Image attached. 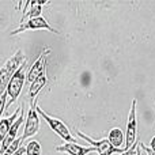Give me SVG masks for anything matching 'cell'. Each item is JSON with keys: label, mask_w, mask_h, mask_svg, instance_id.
Returning a JSON list of instances; mask_svg holds the SVG:
<instances>
[{"label": "cell", "mask_w": 155, "mask_h": 155, "mask_svg": "<svg viewBox=\"0 0 155 155\" xmlns=\"http://www.w3.org/2000/svg\"><path fill=\"white\" fill-rule=\"evenodd\" d=\"M22 142H23V140H22V136H21V137H16V139L14 140V142L7 147V150L3 153V155H12V154L15 153V151L22 146Z\"/></svg>", "instance_id": "16"}, {"label": "cell", "mask_w": 155, "mask_h": 155, "mask_svg": "<svg viewBox=\"0 0 155 155\" xmlns=\"http://www.w3.org/2000/svg\"><path fill=\"white\" fill-rule=\"evenodd\" d=\"M46 83H48V75H46V74L41 75L40 78H37L33 83H30L29 91H27V95H26V98H27V101L30 102V105H31L33 102L37 101L38 94H40L41 90L46 86Z\"/></svg>", "instance_id": "12"}, {"label": "cell", "mask_w": 155, "mask_h": 155, "mask_svg": "<svg viewBox=\"0 0 155 155\" xmlns=\"http://www.w3.org/2000/svg\"><path fill=\"white\" fill-rule=\"evenodd\" d=\"M135 155H143V151H142V148H140V146L137 144V148H136V154Z\"/></svg>", "instance_id": "21"}, {"label": "cell", "mask_w": 155, "mask_h": 155, "mask_svg": "<svg viewBox=\"0 0 155 155\" xmlns=\"http://www.w3.org/2000/svg\"><path fill=\"white\" fill-rule=\"evenodd\" d=\"M25 148H26V155H42V147L38 140H30Z\"/></svg>", "instance_id": "15"}, {"label": "cell", "mask_w": 155, "mask_h": 155, "mask_svg": "<svg viewBox=\"0 0 155 155\" xmlns=\"http://www.w3.org/2000/svg\"><path fill=\"white\" fill-rule=\"evenodd\" d=\"M74 131H75V134L79 137H82V139H84L86 142L90 143L91 147H94V150H95V153H98V155H117V154L127 153L124 148L113 147V146L109 143V140L105 139V137L104 139H99V140H94V139H91L90 136H87L86 134H83L82 131H79V129L75 128Z\"/></svg>", "instance_id": "4"}, {"label": "cell", "mask_w": 155, "mask_h": 155, "mask_svg": "<svg viewBox=\"0 0 155 155\" xmlns=\"http://www.w3.org/2000/svg\"><path fill=\"white\" fill-rule=\"evenodd\" d=\"M143 155H147V154H146V153H143Z\"/></svg>", "instance_id": "22"}, {"label": "cell", "mask_w": 155, "mask_h": 155, "mask_svg": "<svg viewBox=\"0 0 155 155\" xmlns=\"http://www.w3.org/2000/svg\"><path fill=\"white\" fill-rule=\"evenodd\" d=\"M49 3L48 0H40V2H26L25 3V10L22 11V18L19 25L26 22L27 19L31 18H37V16H41V11H42V5Z\"/></svg>", "instance_id": "9"}, {"label": "cell", "mask_w": 155, "mask_h": 155, "mask_svg": "<svg viewBox=\"0 0 155 155\" xmlns=\"http://www.w3.org/2000/svg\"><path fill=\"white\" fill-rule=\"evenodd\" d=\"M22 107L23 106H19L18 109H16V112H14L10 117H5V118L0 120V144H2V142L4 140V137L7 136V134L10 132L12 124L15 123L16 118L19 117V114H21V112H22Z\"/></svg>", "instance_id": "13"}, {"label": "cell", "mask_w": 155, "mask_h": 155, "mask_svg": "<svg viewBox=\"0 0 155 155\" xmlns=\"http://www.w3.org/2000/svg\"><path fill=\"white\" fill-rule=\"evenodd\" d=\"M35 110H37V113L40 114L41 118H44V120L46 121V124H48L49 127H51V129L54 132L56 135H59L60 137H61L63 140H64L65 143H76L78 140L75 137L72 136V134H71L70 128H68L67 125H65L64 123H63V120H60V118H56V117H52V116H49L46 112H44L42 109H41L40 106H35Z\"/></svg>", "instance_id": "3"}, {"label": "cell", "mask_w": 155, "mask_h": 155, "mask_svg": "<svg viewBox=\"0 0 155 155\" xmlns=\"http://www.w3.org/2000/svg\"><path fill=\"white\" fill-rule=\"evenodd\" d=\"M49 30V31L54 33V34H60L54 27L51 26L49 22H46V19L44 16H37V18H31V19H27V22H23V23L19 25V27H16L15 30L10 33L11 35H15V34H19V33H23L26 30Z\"/></svg>", "instance_id": "7"}, {"label": "cell", "mask_w": 155, "mask_h": 155, "mask_svg": "<svg viewBox=\"0 0 155 155\" xmlns=\"http://www.w3.org/2000/svg\"><path fill=\"white\" fill-rule=\"evenodd\" d=\"M26 54L23 53L22 49H18L7 61L3 64V67L0 68V97L5 93V88H7V84L10 82L11 76L19 70L22 64L26 61Z\"/></svg>", "instance_id": "1"}, {"label": "cell", "mask_w": 155, "mask_h": 155, "mask_svg": "<svg viewBox=\"0 0 155 155\" xmlns=\"http://www.w3.org/2000/svg\"><path fill=\"white\" fill-rule=\"evenodd\" d=\"M35 106H37V101L30 105L27 117H25V129H23V135H22V140H26L29 137L34 136L38 132V129H40L41 117L37 113V110H35Z\"/></svg>", "instance_id": "6"}, {"label": "cell", "mask_w": 155, "mask_h": 155, "mask_svg": "<svg viewBox=\"0 0 155 155\" xmlns=\"http://www.w3.org/2000/svg\"><path fill=\"white\" fill-rule=\"evenodd\" d=\"M137 101L136 98L132 101L131 110L128 116V123H127V132H125V147L124 150L128 151L131 147H134L137 143V116H136Z\"/></svg>", "instance_id": "5"}, {"label": "cell", "mask_w": 155, "mask_h": 155, "mask_svg": "<svg viewBox=\"0 0 155 155\" xmlns=\"http://www.w3.org/2000/svg\"><path fill=\"white\" fill-rule=\"evenodd\" d=\"M51 48H46L45 51L42 52V53L40 54V56L37 57V60H35L34 63H33V65L30 67L29 72H27L26 75V82L29 83H33L37 78H40L41 75H44V74H46V65H48V56L49 53H51Z\"/></svg>", "instance_id": "8"}, {"label": "cell", "mask_w": 155, "mask_h": 155, "mask_svg": "<svg viewBox=\"0 0 155 155\" xmlns=\"http://www.w3.org/2000/svg\"><path fill=\"white\" fill-rule=\"evenodd\" d=\"M26 70H27V60L19 67V70L11 76L10 82H8V84H7V88H5V94H7V98H8L7 104H5V110L21 95L23 84H25V82H26Z\"/></svg>", "instance_id": "2"}, {"label": "cell", "mask_w": 155, "mask_h": 155, "mask_svg": "<svg viewBox=\"0 0 155 155\" xmlns=\"http://www.w3.org/2000/svg\"><path fill=\"white\" fill-rule=\"evenodd\" d=\"M124 154H125V153H124ZM124 154H120V155H124Z\"/></svg>", "instance_id": "23"}, {"label": "cell", "mask_w": 155, "mask_h": 155, "mask_svg": "<svg viewBox=\"0 0 155 155\" xmlns=\"http://www.w3.org/2000/svg\"><path fill=\"white\" fill-rule=\"evenodd\" d=\"M150 148H151V150H153L154 153H155V136L153 137V139H151V144H150Z\"/></svg>", "instance_id": "20"}, {"label": "cell", "mask_w": 155, "mask_h": 155, "mask_svg": "<svg viewBox=\"0 0 155 155\" xmlns=\"http://www.w3.org/2000/svg\"><path fill=\"white\" fill-rule=\"evenodd\" d=\"M5 104H7V94L4 93L2 97H0V120H2L3 112L5 110Z\"/></svg>", "instance_id": "17"}, {"label": "cell", "mask_w": 155, "mask_h": 155, "mask_svg": "<svg viewBox=\"0 0 155 155\" xmlns=\"http://www.w3.org/2000/svg\"><path fill=\"white\" fill-rule=\"evenodd\" d=\"M25 123V110L23 107H22V112L21 114H19V117L16 118V121L12 124V127H11L10 132L7 134V136L4 137V140L2 142V147H0V154L3 155V153H4L5 150H7V147L11 144V143L14 142V140L16 139V135H18V131L19 128H21V125Z\"/></svg>", "instance_id": "10"}, {"label": "cell", "mask_w": 155, "mask_h": 155, "mask_svg": "<svg viewBox=\"0 0 155 155\" xmlns=\"http://www.w3.org/2000/svg\"><path fill=\"white\" fill-rule=\"evenodd\" d=\"M137 144H139V142H137L136 144L134 146V147H131V148H129V150L127 151V153L124 154V155H135V154H136V148H137Z\"/></svg>", "instance_id": "18"}, {"label": "cell", "mask_w": 155, "mask_h": 155, "mask_svg": "<svg viewBox=\"0 0 155 155\" xmlns=\"http://www.w3.org/2000/svg\"><path fill=\"white\" fill-rule=\"evenodd\" d=\"M25 154H26V148H25L23 146H21V147H19L12 155H25Z\"/></svg>", "instance_id": "19"}, {"label": "cell", "mask_w": 155, "mask_h": 155, "mask_svg": "<svg viewBox=\"0 0 155 155\" xmlns=\"http://www.w3.org/2000/svg\"><path fill=\"white\" fill-rule=\"evenodd\" d=\"M107 140H109V143L113 146V147L116 148H121V146L124 144V140H125V137H124V132L121 131V128H112L109 131V135H107Z\"/></svg>", "instance_id": "14"}, {"label": "cell", "mask_w": 155, "mask_h": 155, "mask_svg": "<svg viewBox=\"0 0 155 155\" xmlns=\"http://www.w3.org/2000/svg\"><path fill=\"white\" fill-rule=\"evenodd\" d=\"M56 150L70 155H88L91 153H95L94 147H91V146L90 147H84V146H80L78 143H64L61 146H57Z\"/></svg>", "instance_id": "11"}]
</instances>
